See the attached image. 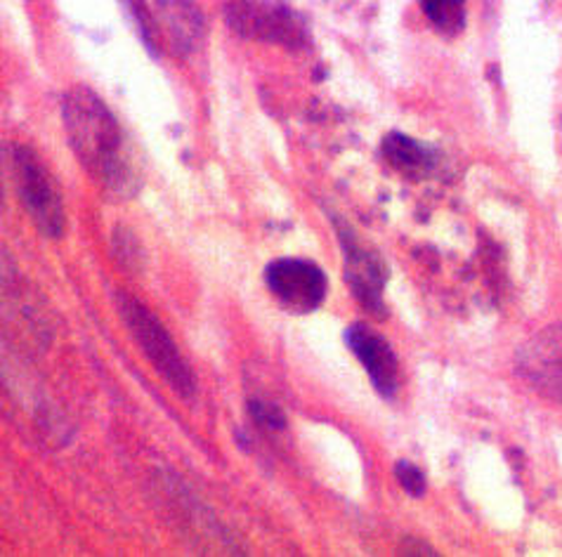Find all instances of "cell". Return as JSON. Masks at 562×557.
Instances as JSON below:
<instances>
[{"mask_svg": "<svg viewBox=\"0 0 562 557\" xmlns=\"http://www.w3.org/2000/svg\"><path fill=\"white\" fill-rule=\"evenodd\" d=\"M65 123L71 147L78 154V161L88 168V173L106 192L131 196L137 187V180L131 168V159L123 151L116 121L106 112L100 98L83 88L69 92L65 100Z\"/></svg>", "mask_w": 562, "mask_h": 557, "instance_id": "obj_1", "label": "cell"}, {"mask_svg": "<svg viewBox=\"0 0 562 557\" xmlns=\"http://www.w3.org/2000/svg\"><path fill=\"white\" fill-rule=\"evenodd\" d=\"M116 303H119L121 319L126 321L131 336L135 338V343L143 348L151 366L159 371L164 380L182 399H192L196 390L194 374L182 360L176 340L170 338V333L164 329V323L156 319L143 303H137L135 298L126 296V293H121Z\"/></svg>", "mask_w": 562, "mask_h": 557, "instance_id": "obj_2", "label": "cell"}, {"mask_svg": "<svg viewBox=\"0 0 562 557\" xmlns=\"http://www.w3.org/2000/svg\"><path fill=\"white\" fill-rule=\"evenodd\" d=\"M12 178L24 211L45 237H61L65 231V208L48 170L26 147L12 151Z\"/></svg>", "mask_w": 562, "mask_h": 557, "instance_id": "obj_3", "label": "cell"}, {"mask_svg": "<svg viewBox=\"0 0 562 557\" xmlns=\"http://www.w3.org/2000/svg\"><path fill=\"white\" fill-rule=\"evenodd\" d=\"M265 282L277 300L293 312H315L326 298V276L315 262L284 258L274 260L265 270Z\"/></svg>", "mask_w": 562, "mask_h": 557, "instance_id": "obj_4", "label": "cell"}, {"mask_svg": "<svg viewBox=\"0 0 562 557\" xmlns=\"http://www.w3.org/2000/svg\"><path fill=\"white\" fill-rule=\"evenodd\" d=\"M342 243V255H346V282L350 284L355 298L359 300L367 312L373 317L385 315L383 288H385V265L381 258L369 251L352 231L346 227L338 231Z\"/></svg>", "mask_w": 562, "mask_h": 557, "instance_id": "obj_5", "label": "cell"}, {"mask_svg": "<svg viewBox=\"0 0 562 557\" xmlns=\"http://www.w3.org/2000/svg\"><path fill=\"white\" fill-rule=\"evenodd\" d=\"M346 343L355 352V357L362 362L373 388L383 397H393L397 390L400 366L387 340L367 323H352L346 331Z\"/></svg>", "mask_w": 562, "mask_h": 557, "instance_id": "obj_6", "label": "cell"}, {"mask_svg": "<svg viewBox=\"0 0 562 557\" xmlns=\"http://www.w3.org/2000/svg\"><path fill=\"white\" fill-rule=\"evenodd\" d=\"M383 157L404 175H424L432 166L430 151L424 145H418L416 139L400 133H390L383 139Z\"/></svg>", "mask_w": 562, "mask_h": 557, "instance_id": "obj_7", "label": "cell"}, {"mask_svg": "<svg viewBox=\"0 0 562 557\" xmlns=\"http://www.w3.org/2000/svg\"><path fill=\"white\" fill-rule=\"evenodd\" d=\"M424 10L440 34L454 36L465 22V0H424Z\"/></svg>", "mask_w": 562, "mask_h": 557, "instance_id": "obj_8", "label": "cell"}, {"mask_svg": "<svg viewBox=\"0 0 562 557\" xmlns=\"http://www.w3.org/2000/svg\"><path fill=\"white\" fill-rule=\"evenodd\" d=\"M248 409H251L254 421L265 430H284L286 428V416L272 401L251 399L248 401Z\"/></svg>", "mask_w": 562, "mask_h": 557, "instance_id": "obj_9", "label": "cell"}, {"mask_svg": "<svg viewBox=\"0 0 562 557\" xmlns=\"http://www.w3.org/2000/svg\"><path fill=\"white\" fill-rule=\"evenodd\" d=\"M395 475H397V482L402 485V489L412 493L414 499L424 497V493H426V477L414 466V463L400 461L395 466Z\"/></svg>", "mask_w": 562, "mask_h": 557, "instance_id": "obj_10", "label": "cell"}]
</instances>
